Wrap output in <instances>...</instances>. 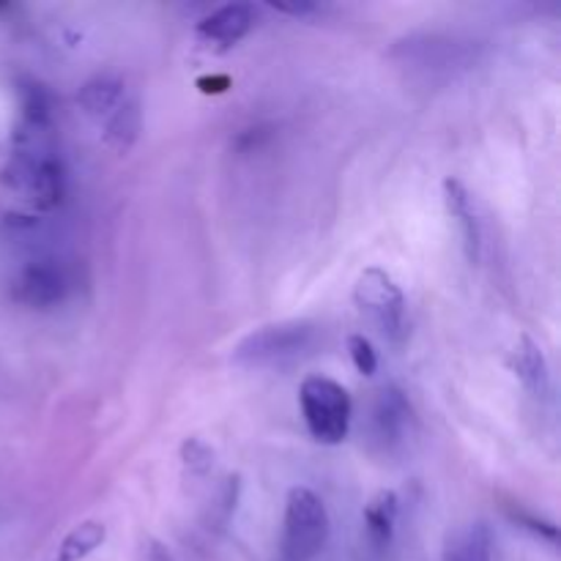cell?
I'll return each mask as SVG.
<instances>
[{
    "label": "cell",
    "mask_w": 561,
    "mask_h": 561,
    "mask_svg": "<svg viewBox=\"0 0 561 561\" xmlns=\"http://www.w3.org/2000/svg\"><path fill=\"white\" fill-rule=\"evenodd\" d=\"M444 206H447L449 217L458 222L460 239H463L466 261L477 263V257H480V222H477L469 190H466L458 179L444 181Z\"/></svg>",
    "instance_id": "9"
},
{
    "label": "cell",
    "mask_w": 561,
    "mask_h": 561,
    "mask_svg": "<svg viewBox=\"0 0 561 561\" xmlns=\"http://www.w3.org/2000/svg\"><path fill=\"white\" fill-rule=\"evenodd\" d=\"M181 458H184V466L190 469V474H208L214 466V453L201 442V438H186L184 447H181Z\"/></svg>",
    "instance_id": "17"
},
{
    "label": "cell",
    "mask_w": 561,
    "mask_h": 561,
    "mask_svg": "<svg viewBox=\"0 0 561 561\" xmlns=\"http://www.w3.org/2000/svg\"><path fill=\"white\" fill-rule=\"evenodd\" d=\"M354 301L362 316L370 318L381 334L392 343L405 337V296L400 285L383 268L370 266L359 274L354 285Z\"/></svg>",
    "instance_id": "4"
},
{
    "label": "cell",
    "mask_w": 561,
    "mask_h": 561,
    "mask_svg": "<svg viewBox=\"0 0 561 561\" xmlns=\"http://www.w3.org/2000/svg\"><path fill=\"white\" fill-rule=\"evenodd\" d=\"M124 102V82L113 75H99L88 80L77 93V104L91 118H104Z\"/></svg>",
    "instance_id": "11"
},
{
    "label": "cell",
    "mask_w": 561,
    "mask_h": 561,
    "mask_svg": "<svg viewBox=\"0 0 561 561\" xmlns=\"http://www.w3.org/2000/svg\"><path fill=\"white\" fill-rule=\"evenodd\" d=\"M25 192L38 211H55V208L64 203L66 170H64V162H60L53 151L42 153V157L33 162L31 179H27Z\"/></svg>",
    "instance_id": "8"
},
{
    "label": "cell",
    "mask_w": 561,
    "mask_h": 561,
    "mask_svg": "<svg viewBox=\"0 0 561 561\" xmlns=\"http://www.w3.org/2000/svg\"><path fill=\"white\" fill-rule=\"evenodd\" d=\"M277 11H283V14H294V16H307V14H316L321 5L316 3H294V5H274Z\"/></svg>",
    "instance_id": "21"
},
{
    "label": "cell",
    "mask_w": 561,
    "mask_h": 561,
    "mask_svg": "<svg viewBox=\"0 0 561 561\" xmlns=\"http://www.w3.org/2000/svg\"><path fill=\"white\" fill-rule=\"evenodd\" d=\"M22 107V126L31 129H49V93L42 82L36 80H20L16 85Z\"/></svg>",
    "instance_id": "15"
},
{
    "label": "cell",
    "mask_w": 561,
    "mask_h": 561,
    "mask_svg": "<svg viewBox=\"0 0 561 561\" xmlns=\"http://www.w3.org/2000/svg\"><path fill=\"white\" fill-rule=\"evenodd\" d=\"M513 370L526 387V392L537 400H546L551 394V370L540 345L531 337H520L513 351Z\"/></svg>",
    "instance_id": "10"
},
{
    "label": "cell",
    "mask_w": 561,
    "mask_h": 561,
    "mask_svg": "<svg viewBox=\"0 0 561 561\" xmlns=\"http://www.w3.org/2000/svg\"><path fill=\"white\" fill-rule=\"evenodd\" d=\"M321 329L310 321H283L247 334L233 348V362L244 367H288L316 354Z\"/></svg>",
    "instance_id": "1"
},
{
    "label": "cell",
    "mask_w": 561,
    "mask_h": 561,
    "mask_svg": "<svg viewBox=\"0 0 561 561\" xmlns=\"http://www.w3.org/2000/svg\"><path fill=\"white\" fill-rule=\"evenodd\" d=\"M197 88H201L203 93H222L230 88V77H225V75L201 77V80H197Z\"/></svg>",
    "instance_id": "20"
},
{
    "label": "cell",
    "mask_w": 561,
    "mask_h": 561,
    "mask_svg": "<svg viewBox=\"0 0 561 561\" xmlns=\"http://www.w3.org/2000/svg\"><path fill=\"white\" fill-rule=\"evenodd\" d=\"M329 513L323 499L310 488H290L283 518V559L310 561L329 542Z\"/></svg>",
    "instance_id": "3"
},
{
    "label": "cell",
    "mask_w": 561,
    "mask_h": 561,
    "mask_svg": "<svg viewBox=\"0 0 561 561\" xmlns=\"http://www.w3.org/2000/svg\"><path fill=\"white\" fill-rule=\"evenodd\" d=\"M148 561H173V557H170V551L164 546H159V542H151V548H148Z\"/></svg>",
    "instance_id": "22"
},
{
    "label": "cell",
    "mask_w": 561,
    "mask_h": 561,
    "mask_svg": "<svg viewBox=\"0 0 561 561\" xmlns=\"http://www.w3.org/2000/svg\"><path fill=\"white\" fill-rule=\"evenodd\" d=\"M453 561H458V559H453Z\"/></svg>",
    "instance_id": "23"
},
{
    "label": "cell",
    "mask_w": 561,
    "mask_h": 561,
    "mask_svg": "<svg viewBox=\"0 0 561 561\" xmlns=\"http://www.w3.org/2000/svg\"><path fill=\"white\" fill-rule=\"evenodd\" d=\"M411 422V405L405 400V394L398 387H383L376 394V403H373V436L383 444V447H394V444L403 442L405 427Z\"/></svg>",
    "instance_id": "7"
},
{
    "label": "cell",
    "mask_w": 561,
    "mask_h": 561,
    "mask_svg": "<svg viewBox=\"0 0 561 561\" xmlns=\"http://www.w3.org/2000/svg\"><path fill=\"white\" fill-rule=\"evenodd\" d=\"M252 27H255V9L250 3H228L203 16L195 33L208 47L228 49L239 44Z\"/></svg>",
    "instance_id": "6"
},
{
    "label": "cell",
    "mask_w": 561,
    "mask_h": 561,
    "mask_svg": "<svg viewBox=\"0 0 561 561\" xmlns=\"http://www.w3.org/2000/svg\"><path fill=\"white\" fill-rule=\"evenodd\" d=\"M142 126L140 102L137 99H124L113 113L107 115V126H104V142L113 148L115 153H126L137 142Z\"/></svg>",
    "instance_id": "12"
},
{
    "label": "cell",
    "mask_w": 561,
    "mask_h": 561,
    "mask_svg": "<svg viewBox=\"0 0 561 561\" xmlns=\"http://www.w3.org/2000/svg\"><path fill=\"white\" fill-rule=\"evenodd\" d=\"M301 416L307 433L323 447H337L348 438L351 431V394L343 383L329 376H307L299 389Z\"/></svg>",
    "instance_id": "2"
},
{
    "label": "cell",
    "mask_w": 561,
    "mask_h": 561,
    "mask_svg": "<svg viewBox=\"0 0 561 561\" xmlns=\"http://www.w3.org/2000/svg\"><path fill=\"white\" fill-rule=\"evenodd\" d=\"M348 356L351 362H354L356 370L362 373V376H376L378 370V354L376 348H373L370 340L365 337V334H351L348 337Z\"/></svg>",
    "instance_id": "16"
},
{
    "label": "cell",
    "mask_w": 561,
    "mask_h": 561,
    "mask_svg": "<svg viewBox=\"0 0 561 561\" xmlns=\"http://www.w3.org/2000/svg\"><path fill=\"white\" fill-rule=\"evenodd\" d=\"M400 502L394 491H378L365 507V529L376 548H387L392 542L394 524H398Z\"/></svg>",
    "instance_id": "13"
},
{
    "label": "cell",
    "mask_w": 561,
    "mask_h": 561,
    "mask_svg": "<svg viewBox=\"0 0 561 561\" xmlns=\"http://www.w3.org/2000/svg\"><path fill=\"white\" fill-rule=\"evenodd\" d=\"M104 540H107L104 524H99V520H85V524L75 526V529L60 540L58 553H55L53 561H82L85 557H91L96 548H102Z\"/></svg>",
    "instance_id": "14"
},
{
    "label": "cell",
    "mask_w": 561,
    "mask_h": 561,
    "mask_svg": "<svg viewBox=\"0 0 561 561\" xmlns=\"http://www.w3.org/2000/svg\"><path fill=\"white\" fill-rule=\"evenodd\" d=\"M11 296L31 310H55L69 296V274L58 261H31L11 283Z\"/></svg>",
    "instance_id": "5"
},
{
    "label": "cell",
    "mask_w": 561,
    "mask_h": 561,
    "mask_svg": "<svg viewBox=\"0 0 561 561\" xmlns=\"http://www.w3.org/2000/svg\"><path fill=\"white\" fill-rule=\"evenodd\" d=\"M510 518H513L520 529H529L535 537H540V540H548L551 546H557L559 531H557V526L548 524V520L537 518V515L526 513V510H510Z\"/></svg>",
    "instance_id": "19"
},
{
    "label": "cell",
    "mask_w": 561,
    "mask_h": 561,
    "mask_svg": "<svg viewBox=\"0 0 561 561\" xmlns=\"http://www.w3.org/2000/svg\"><path fill=\"white\" fill-rule=\"evenodd\" d=\"M458 561H491V531L485 524L471 526L469 537H466L463 551L455 557Z\"/></svg>",
    "instance_id": "18"
}]
</instances>
